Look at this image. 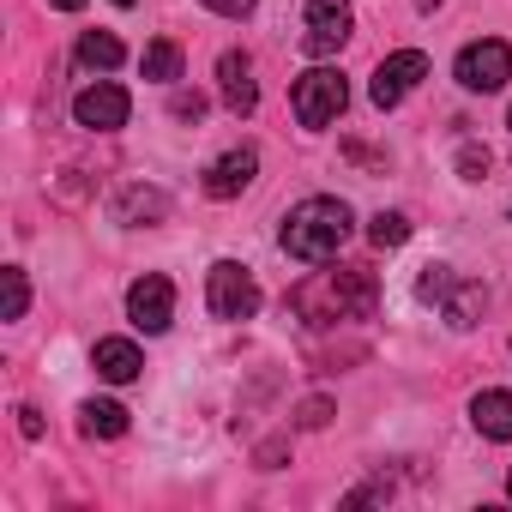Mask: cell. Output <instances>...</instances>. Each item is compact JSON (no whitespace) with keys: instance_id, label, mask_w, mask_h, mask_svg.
Listing matches in <instances>:
<instances>
[{"instance_id":"obj_29","label":"cell","mask_w":512,"mask_h":512,"mask_svg":"<svg viewBox=\"0 0 512 512\" xmlns=\"http://www.w3.org/2000/svg\"><path fill=\"white\" fill-rule=\"evenodd\" d=\"M416 7H422V13H434V7H440V0H416Z\"/></svg>"},{"instance_id":"obj_9","label":"cell","mask_w":512,"mask_h":512,"mask_svg":"<svg viewBox=\"0 0 512 512\" xmlns=\"http://www.w3.org/2000/svg\"><path fill=\"white\" fill-rule=\"evenodd\" d=\"M350 25H356L350 0H308V37H302V49L308 55H338L350 43Z\"/></svg>"},{"instance_id":"obj_31","label":"cell","mask_w":512,"mask_h":512,"mask_svg":"<svg viewBox=\"0 0 512 512\" xmlns=\"http://www.w3.org/2000/svg\"><path fill=\"white\" fill-rule=\"evenodd\" d=\"M115 7H133V0H115Z\"/></svg>"},{"instance_id":"obj_27","label":"cell","mask_w":512,"mask_h":512,"mask_svg":"<svg viewBox=\"0 0 512 512\" xmlns=\"http://www.w3.org/2000/svg\"><path fill=\"white\" fill-rule=\"evenodd\" d=\"M278 458H284V440H266V446H260V464L278 470Z\"/></svg>"},{"instance_id":"obj_23","label":"cell","mask_w":512,"mask_h":512,"mask_svg":"<svg viewBox=\"0 0 512 512\" xmlns=\"http://www.w3.org/2000/svg\"><path fill=\"white\" fill-rule=\"evenodd\" d=\"M332 422V404L326 398H302L296 404V428H326Z\"/></svg>"},{"instance_id":"obj_20","label":"cell","mask_w":512,"mask_h":512,"mask_svg":"<svg viewBox=\"0 0 512 512\" xmlns=\"http://www.w3.org/2000/svg\"><path fill=\"white\" fill-rule=\"evenodd\" d=\"M368 241H374V247H404V241H410V217H404V211H380V217L368 223Z\"/></svg>"},{"instance_id":"obj_15","label":"cell","mask_w":512,"mask_h":512,"mask_svg":"<svg viewBox=\"0 0 512 512\" xmlns=\"http://www.w3.org/2000/svg\"><path fill=\"white\" fill-rule=\"evenodd\" d=\"M133 422H127V410L115 404V398H85L79 404V434L85 440H121Z\"/></svg>"},{"instance_id":"obj_14","label":"cell","mask_w":512,"mask_h":512,"mask_svg":"<svg viewBox=\"0 0 512 512\" xmlns=\"http://www.w3.org/2000/svg\"><path fill=\"white\" fill-rule=\"evenodd\" d=\"M482 308H488V290H482L476 278H458V284L446 290V302H440V314H446L452 332H470V326L482 320Z\"/></svg>"},{"instance_id":"obj_7","label":"cell","mask_w":512,"mask_h":512,"mask_svg":"<svg viewBox=\"0 0 512 512\" xmlns=\"http://www.w3.org/2000/svg\"><path fill=\"white\" fill-rule=\"evenodd\" d=\"M127 320L139 326V332H169V320H175V284L163 278V272H145V278H133L127 284Z\"/></svg>"},{"instance_id":"obj_4","label":"cell","mask_w":512,"mask_h":512,"mask_svg":"<svg viewBox=\"0 0 512 512\" xmlns=\"http://www.w3.org/2000/svg\"><path fill=\"white\" fill-rule=\"evenodd\" d=\"M290 103H296V121L320 133V127H332V121L344 115L350 85H344V73H338V67H314V73H302V79H296Z\"/></svg>"},{"instance_id":"obj_12","label":"cell","mask_w":512,"mask_h":512,"mask_svg":"<svg viewBox=\"0 0 512 512\" xmlns=\"http://www.w3.org/2000/svg\"><path fill=\"white\" fill-rule=\"evenodd\" d=\"M217 79H223V103H229V115H253V109H260V85H253V61H247L241 49H229V55L217 61Z\"/></svg>"},{"instance_id":"obj_25","label":"cell","mask_w":512,"mask_h":512,"mask_svg":"<svg viewBox=\"0 0 512 512\" xmlns=\"http://www.w3.org/2000/svg\"><path fill=\"white\" fill-rule=\"evenodd\" d=\"M211 13H223V19H253V0H205Z\"/></svg>"},{"instance_id":"obj_6","label":"cell","mask_w":512,"mask_h":512,"mask_svg":"<svg viewBox=\"0 0 512 512\" xmlns=\"http://www.w3.org/2000/svg\"><path fill=\"white\" fill-rule=\"evenodd\" d=\"M422 79H428V55H422V49H398V55H386V61L374 67L368 97H374V109H398Z\"/></svg>"},{"instance_id":"obj_22","label":"cell","mask_w":512,"mask_h":512,"mask_svg":"<svg viewBox=\"0 0 512 512\" xmlns=\"http://www.w3.org/2000/svg\"><path fill=\"white\" fill-rule=\"evenodd\" d=\"M0 284H7V320H25V308H31V284H25V272L7 266V272H0Z\"/></svg>"},{"instance_id":"obj_17","label":"cell","mask_w":512,"mask_h":512,"mask_svg":"<svg viewBox=\"0 0 512 512\" xmlns=\"http://www.w3.org/2000/svg\"><path fill=\"white\" fill-rule=\"evenodd\" d=\"M121 61H127V49H121L115 31H85V37H79V67H91V73H115Z\"/></svg>"},{"instance_id":"obj_13","label":"cell","mask_w":512,"mask_h":512,"mask_svg":"<svg viewBox=\"0 0 512 512\" xmlns=\"http://www.w3.org/2000/svg\"><path fill=\"white\" fill-rule=\"evenodd\" d=\"M169 217V193L163 187H121L115 193V223L127 229H157Z\"/></svg>"},{"instance_id":"obj_10","label":"cell","mask_w":512,"mask_h":512,"mask_svg":"<svg viewBox=\"0 0 512 512\" xmlns=\"http://www.w3.org/2000/svg\"><path fill=\"white\" fill-rule=\"evenodd\" d=\"M253 175H260V151H253V145H229V151L205 169V193H211V199H235V193L253 187Z\"/></svg>"},{"instance_id":"obj_8","label":"cell","mask_w":512,"mask_h":512,"mask_svg":"<svg viewBox=\"0 0 512 512\" xmlns=\"http://www.w3.org/2000/svg\"><path fill=\"white\" fill-rule=\"evenodd\" d=\"M127 115H133V97L115 79H97L73 97V121L91 127V133H115V127H127Z\"/></svg>"},{"instance_id":"obj_16","label":"cell","mask_w":512,"mask_h":512,"mask_svg":"<svg viewBox=\"0 0 512 512\" xmlns=\"http://www.w3.org/2000/svg\"><path fill=\"white\" fill-rule=\"evenodd\" d=\"M470 422H476L482 440H512V392H476Z\"/></svg>"},{"instance_id":"obj_5","label":"cell","mask_w":512,"mask_h":512,"mask_svg":"<svg viewBox=\"0 0 512 512\" xmlns=\"http://www.w3.org/2000/svg\"><path fill=\"white\" fill-rule=\"evenodd\" d=\"M452 73H458V85L464 91H500L506 79H512V49L500 43V37H482V43H464L458 49V61H452Z\"/></svg>"},{"instance_id":"obj_32","label":"cell","mask_w":512,"mask_h":512,"mask_svg":"<svg viewBox=\"0 0 512 512\" xmlns=\"http://www.w3.org/2000/svg\"><path fill=\"white\" fill-rule=\"evenodd\" d=\"M506 127H512V115H506Z\"/></svg>"},{"instance_id":"obj_2","label":"cell","mask_w":512,"mask_h":512,"mask_svg":"<svg viewBox=\"0 0 512 512\" xmlns=\"http://www.w3.org/2000/svg\"><path fill=\"white\" fill-rule=\"evenodd\" d=\"M350 229H356L350 205L332 199V193H314V199H302V205L284 217L278 247L290 253V260H302V266H326V260H338V247L350 241Z\"/></svg>"},{"instance_id":"obj_21","label":"cell","mask_w":512,"mask_h":512,"mask_svg":"<svg viewBox=\"0 0 512 512\" xmlns=\"http://www.w3.org/2000/svg\"><path fill=\"white\" fill-rule=\"evenodd\" d=\"M452 163H458V175H464V181H482V175L494 169V157H488V145H476V139H464Z\"/></svg>"},{"instance_id":"obj_19","label":"cell","mask_w":512,"mask_h":512,"mask_svg":"<svg viewBox=\"0 0 512 512\" xmlns=\"http://www.w3.org/2000/svg\"><path fill=\"white\" fill-rule=\"evenodd\" d=\"M452 284H458V278H452V266H440V260H434V266H422V272H416V302H428V308H440Z\"/></svg>"},{"instance_id":"obj_11","label":"cell","mask_w":512,"mask_h":512,"mask_svg":"<svg viewBox=\"0 0 512 512\" xmlns=\"http://www.w3.org/2000/svg\"><path fill=\"white\" fill-rule=\"evenodd\" d=\"M91 368H97L109 386H127V380L145 374V356H139L133 338H97V344H91Z\"/></svg>"},{"instance_id":"obj_28","label":"cell","mask_w":512,"mask_h":512,"mask_svg":"<svg viewBox=\"0 0 512 512\" xmlns=\"http://www.w3.org/2000/svg\"><path fill=\"white\" fill-rule=\"evenodd\" d=\"M49 7H61V13H79V7H85V0H49Z\"/></svg>"},{"instance_id":"obj_3","label":"cell","mask_w":512,"mask_h":512,"mask_svg":"<svg viewBox=\"0 0 512 512\" xmlns=\"http://www.w3.org/2000/svg\"><path fill=\"white\" fill-rule=\"evenodd\" d=\"M205 308L217 320H229V326L253 320V314H260V278H253L241 260H217L211 278H205Z\"/></svg>"},{"instance_id":"obj_30","label":"cell","mask_w":512,"mask_h":512,"mask_svg":"<svg viewBox=\"0 0 512 512\" xmlns=\"http://www.w3.org/2000/svg\"><path fill=\"white\" fill-rule=\"evenodd\" d=\"M506 494H512V470H506Z\"/></svg>"},{"instance_id":"obj_26","label":"cell","mask_w":512,"mask_h":512,"mask_svg":"<svg viewBox=\"0 0 512 512\" xmlns=\"http://www.w3.org/2000/svg\"><path fill=\"white\" fill-rule=\"evenodd\" d=\"M19 434H25V440H37V434H43V416H37L31 404H19Z\"/></svg>"},{"instance_id":"obj_24","label":"cell","mask_w":512,"mask_h":512,"mask_svg":"<svg viewBox=\"0 0 512 512\" xmlns=\"http://www.w3.org/2000/svg\"><path fill=\"white\" fill-rule=\"evenodd\" d=\"M169 115H175V121H199V115H205V97H199V91H175V97H169Z\"/></svg>"},{"instance_id":"obj_1","label":"cell","mask_w":512,"mask_h":512,"mask_svg":"<svg viewBox=\"0 0 512 512\" xmlns=\"http://www.w3.org/2000/svg\"><path fill=\"white\" fill-rule=\"evenodd\" d=\"M380 302V284L374 272L362 266H332V272H314L290 290V314L308 320V326H350V320H368Z\"/></svg>"},{"instance_id":"obj_18","label":"cell","mask_w":512,"mask_h":512,"mask_svg":"<svg viewBox=\"0 0 512 512\" xmlns=\"http://www.w3.org/2000/svg\"><path fill=\"white\" fill-rule=\"evenodd\" d=\"M139 73H145V79H157V85H175V79H181V43H169V37H163V43H151V49L139 55Z\"/></svg>"}]
</instances>
